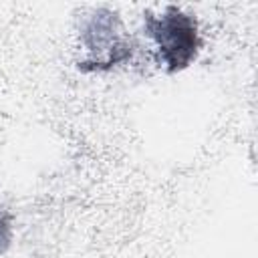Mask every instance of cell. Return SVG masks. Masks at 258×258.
Listing matches in <instances>:
<instances>
[{
	"label": "cell",
	"instance_id": "cell-1",
	"mask_svg": "<svg viewBox=\"0 0 258 258\" xmlns=\"http://www.w3.org/2000/svg\"><path fill=\"white\" fill-rule=\"evenodd\" d=\"M143 32L153 44L157 64L175 75L185 71L202 50L200 24L194 14L179 6H163L157 12L143 14Z\"/></svg>",
	"mask_w": 258,
	"mask_h": 258
},
{
	"label": "cell",
	"instance_id": "cell-2",
	"mask_svg": "<svg viewBox=\"0 0 258 258\" xmlns=\"http://www.w3.org/2000/svg\"><path fill=\"white\" fill-rule=\"evenodd\" d=\"M79 42L85 52L77 62L81 73H109L129 62L135 52L121 16L111 8H97L83 20Z\"/></svg>",
	"mask_w": 258,
	"mask_h": 258
},
{
	"label": "cell",
	"instance_id": "cell-3",
	"mask_svg": "<svg viewBox=\"0 0 258 258\" xmlns=\"http://www.w3.org/2000/svg\"><path fill=\"white\" fill-rule=\"evenodd\" d=\"M12 242V216L0 210V254L8 250Z\"/></svg>",
	"mask_w": 258,
	"mask_h": 258
}]
</instances>
